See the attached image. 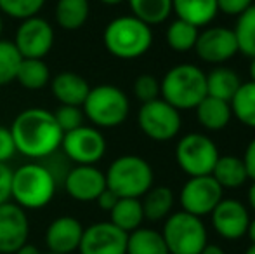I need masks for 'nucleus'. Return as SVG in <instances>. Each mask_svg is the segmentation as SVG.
<instances>
[{"mask_svg": "<svg viewBox=\"0 0 255 254\" xmlns=\"http://www.w3.org/2000/svg\"><path fill=\"white\" fill-rule=\"evenodd\" d=\"M16 152L28 159H45L61 148L63 134L56 117L45 108H26L10 124Z\"/></svg>", "mask_w": 255, "mask_h": 254, "instance_id": "f257e3e1", "label": "nucleus"}, {"mask_svg": "<svg viewBox=\"0 0 255 254\" xmlns=\"http://www.w3.org/2000/svg\"><path fill=\"white\" fill-rule=\"evenodd\" d=\"M106 51L118 59H137L153 45L151 26L135 16H118L106 24L103 33Z\"/></svg>", "mask_w": 255, "mask_h": 254, "instance_id": "f03ea898", "label": "nucleus"}, {"mask_svg": "<svg viewBox=\"0 0 255 254\" xmlns=\"http://www.w3.org/2000/svg\"><path fill=\"white\" fill-rule=\"evenodd\" d=\"M160 94L179 112L196 108L207 96V75L196 64H175L161 78Z\"/></svg>", "mask_w": 255, "mask_h": 254, "instance_id": "7ed1b4c3", "label": "nucleus"}, {"mask_svg": "<svg viewBox=\"0 0 255 254\" xmlns=\"http://www.w3.org/2000/svg\"><path fill=\"white\" fill-rule=\"evenodd\" d=\"M56 176L42 164H24L12 171L10 199L24 211H37L49 206L56 195Z\"/></svg>", "mask_w": 255, "mask_h": 254, "instance_id": "20e7f679", "label": "nucleus"}, {"mask_svg": "<svg viewBox=\"0 0 255 254\" xmlns=\"http://www.w3.org/2000/svg\"><path fill=\"white\" fill-rule=\"evenodd\" d=\"M106 176V188L118 199H141L153 188L154 174L148 160L137 155H122L110 164Z\"/></svg>", "mask_w": 255, "mask_h": 254, "instance_id": "39448f33", "label": "nucleus"}, {"mask_svg": "<svg viewBox=\"0 0 255 254\" xmlns=\"http://www.w3.org/2000/svg\"><path fill=\"white\" fill-rule=\"evenodd\" d=\"M84 115L98 129H113L127 120L130 112V101L120 87L101 84L91 87L84 105Z\"/></svg>", "mask_w": 255, "mask_h": 254, "instance_id": "423d86ee", "label": "nucleus"}, {"mask_svg": "<svg viewBox=\"0 0 255 254\" xmlns=\"http://www.w3.org/2000/svg\"><path fill=\"white\" fill-rule=\"evenodd\" d=\"M161 237L170 254H200L208 244L207 228L202 218L184 211L170 214L165 220Z\"/></svg>", "mask_w": 255, "mask_h": 254, "instance_id": "0eeeda50", "label": "nucleus"}, {"mask_svg": "<svg viewBox=\"0 0 255 254\" xmlns=\"http://www.w3.org/2000/svg\"><path fill=\"white\" fill-rule=\"evenodd\" d=\"M219 157L221 155L214 139L202 132H189L179 139L175 146V160L189 178L212 174Z\"/></svg>", "mask_w": 255, "mask_h": 254, "instance_id": "6e6552de", "label": "nucleus"}, {"mask_svg": "<svg viewBox=\"0 0 255 254\" xmlns=\"http://www.w3.org/2000/svg\"><path fill=\"white\" fill-rule=\"evenodd\" d=\"M139 129L153 141H170L179 134L182 126L181 113L161 98L142 103L137 113Z\"/></svg>", "mask_w": 255, "mask_h": 254, "instance_id": "1a4fd4ad", "label": "nucleus"}, {"mask_svg": "<svg viewBox=\"0 0 255 254\" xmlns=\"http://www.w3.org/2000/svg\"><path fill=\"white\" fill-rule=\"evenodd\" d=\"M61 148L77 166H96L106 155L108 145L101 129L84 124L73 131L64 132Z\"/></svg>", "mask_w": 255, "mask_h": 254, "instance_id": "9d476101", "label": "nucleus"}, {"mask_svg": "<svg viewBox=\"0 0 255 254\" xmlns=\"http://www.w3.org/2000/svg\"><path fill=\"white\" fill-rule=\"evenodd\" d=\"M54 37L52 24L44 17L33 16L21 21L12 42L23 59H44L52 51Z\"/></svg>", "mask_w": 255, "mask_h": 254, "instance_id": "9b49d317", "label": "nucleus"}, {"mask_svg": "<svg viewBox=\"0 0 255 254\" xmlns=\"http://www.w3.org/2000/svg\"><path fill=\"white\" fill-rule=\"evenodd\" d=\"M222 193L224 188L214 180L212 174H208V176L189 178L182 187L179 200L184 213L203 218L208 216L215 209V206L224 199Z\"/></svg>", "mask_w": 255, "mask_h": 254, "instance_id": "f8f14e48", "label": "nucleus"}, {"mask_svg": "<svg viewBox=\"0 0 255 254\" xmlns=\"http://www.w3.org/2000/svg\"><path fill=\"white\" fill-rule=\"evenodd\" d=\"M195 51L202 61L210 64L226 63L240 52L235 30L226 26H210L198 33Z\"/></svg>", "mask_w": 255, "mask_h": 254, "instance_id": "ddd939ff", "label": "nucleus"}, {"mask_svg": "<svg viewBox=\"0 0 255 254\" xmlns=\"http://www.w3.org/2000/svg\"><path fill=\"white\" fill-rule=\"evenodd\" d=\"M128 234L111 221H98L84 228L78 253L80 254H127Z\"/></svg>", "mask_w": 255, "mask_h": 254, "instance_id": "4468645a", "label": "nucleus"}, {"mask_svg": "<svg viewBox=\"0 0 255 254\" xmlns=\"http://www.w3.org/2000/svg\"><path fill=\"white\" fill-rule=\"evenodd\" d=\"M30 221L23 207L14 202L0 206V254H14L28 242Z\"/></svg>", "mask_w": 255, "mask_h": 254, "instance_id": "2eb2a0df", "label": "nucleus"}, {"mask_svg": "<svg viewBox=\"0 0 255 254\" xmlns=\"http://www.w3.org/2000/svg\"><path fill=\"white\" fill-rule=\"evenodd\" d=\"M212 227L226 241H240L247 235L250 214L245 204L236 199H222L210 213Z\"/></svg>", "mask_w": 255, "mask_h": 254, "instance_id": "dca6fc26", "label": "nucleus"}, {"mask_svg": "<svg viewBox=\"0 0 255 254\" xmlns=\"http://www.w3.org/2000/svg\"><path fill=\"white\" fill-rule=\"evenodd\" d=\"M106 190V176L96 166H75L64 176V192L77 202H96Z\"/></svg>", "mask_w": 255, "mask_h": 254, "instance_id": "f3484780", "label": "nucleus"}, {"mask_svg": "<svg viewBox=\"0 0 255 254\" xmlns=\"http://www.w3.org/2000/svg\"><path fill=\"white\" fill-rule=\"evenodd\" d=\"M84 225L73 216H59L49 223L45 230V246L49 253L71 254L78 251Z\"/></svg>", "mask_w": 255, "mask_h": 254, "instance_id": "a211bd4d", "label": "nucleus"}, {"mask_svg": "<svg viewBox=\"0 0 255 254\" xmlns=\"http://www.w3.org/2000/svg\"><path fill=\"white\" fill-rule=\"evenodd\" d=\"M51 92L59 105L82 106L87 98L91 85L82 75L75 71H61L51 78Z\"/></svg>", "mask_w": 255, "mask_h": 254, "instance_id": "6ab92c4d", "label": "nucleus"}, {"mask_svg": "<svg viewBox=\"0 0 255 254\" xmlns=\"http://www.w3.org/2000/svg\"><path fill=\"white\" fill-rule=\"evenodd\" d=\"M172 12L196 28L207 26L219 12L217 0H172Z\"/></svg>", "mask_w": 255, "mask_h": 254, "instance_id": "aec40b11", "label": "nucleus"}, {"mask_svg": "<svg viewBox=\"0 0 255 254\" xmlns=\"http://www.w3.org/2000/svg\"><path fill=\"white\" fill-rule=\"evenodd\" d=\"M91 2L89 0H57L54 19L61 30L77 31L89 21Z\"/></svg>", "mask_w": 255, "mask_h": 254, "instance_id": "412c9836", "label": "nucleus"}, {"mask_svg": "<svg viewBox=\"0 0 255 254\" xmlns=\"http://www.w3.org/2000/svg\"><path fill=\"white\" fill-rule=\"evenodd\" d=\"M195 110L200 126L208 131H222L224 127H228L233 117L231 105L222 99L212 98V96H205Z\"/></svg>", "mask_w": 255, "mask_h": 254, "instance_id": "4be33fe9", "label": "nucleus"}, {"mask_svg": "<svg viewBox=\"0 0 255 254\" xmlns=\"http://www.w3.org/2000/svg\"><path fill=\"white\" fill-rule=\"evenodd\" d=\"M174 202H175L174 192H172L168 187L149 188L141 200L144 220L153 221V223L161 221V220H167V218L172 214Z\"/></svg>", "mask_w": 255, "mask_h": 254, "instance_id": "5701e85b", "label": "nucleus"}, {"mask_svg": "<svg viewBox=\"0 0 255 254\" xmlns=\"http://www.w3.org/2000/svg\"><path fill=\"white\" fill-rule=\"evenodd\" d=\"M110 221L125 234L141 228L144 221L141 199H118L115 207L110 211Z\"/></svg>", "mask_w": 255, "mask_h": 254, "instance_id": "b1692460", "label": "nucleus"}, {"mask_svg": "<svg viewBox=\"0 0 255 254\" xmlns=\"http://www.w3.org/2000/svg\"><path fill=\"white\" fill-rule=\"evenodd\" d=\"M212 176L222 188H231V190L243 187L245 181L249 180L243 160L235 155L219 157L217 164H215L214 171H212Z\"/></svg>", "mask_w": 255, "mask_h": 254, "instance_id": "393cba45", "label": "nucleus"}, {"mask_svg": "<svg viewBox=\"0 0 255 254\" xmlns=\"http://www.w3.org/2000/svg\"><path fill=\"white\" fill-rule=\"evenodd\" d=\"M242 85L238 73L231 68H215L207 75V96L231 103Z\"/></svg>", "mask_w": 255, "mask_h": 254, "instance_id": "a878e982", "label": "nucleus"}, {"mask_svg": "<svg viewBox=\"0 0 255 254\" xmlns=\"http://www.w3.org/2000/svg\"><path fill=\"white\" fill-rule=\"evenodd\" d=\"M51 70L44 59H21L16 80L28 91H40L51 84Z\"/></svg>", "mask_w": 255, "mask_h": 254, "instance_id": "bb28decb", "label": "nucleus"}, {"mask_svg": "<svg viewBox=\"0 0 255 254\" xmlns=\"http://www.w3.org/2000/svg\"><path fill=\"white\" fill-rule=\"evenodd\" d=\"M127 254H170L161 232L153 228H137L127 237Z\"/></svg>", "mask_w": 255, "mask_h": 254, "instance_id": "cd10ccee", "label": "nucleus"}, {"mask_svg": "<svg viewBox=\"0 0 255 254\" xmlns=\"http://www.w3.org/2000/svg\"><path fill=\"white\" fill-rule=\"evenodd\" d=\"M132 16L141 19L148 26L160 24L172 14V0H127Z\"/></svg>", "mask_w": 255, "mask_h": 254, "instance_id": "c85d7f7f", "label": "nucleus"}, {"mask_svg": "<svg viewBox=\"0 0 255 254\" xmlns=\"http://www.w3.org/2000/svg\"><path fill=\"white\" fill-rule=\"evenodd\" d=\"M231 112L243 126L255 129V82L240 85L235 98L231 99Z\"/></svg>", "mask_w": 255, "mask_h": 254, "instance_id": "c756f323", "label": "nucleus"}, {"mask_svg": "<svg viewBox=\"0 0 255 254\" xmlns=\"http://www.w3.org/2000/svg\"><path fill=\"white\" fill-rule=\"evenodd\" d=\"M198 28L193 26L188 21H182L177 17V19L168 24L165 38H167V44L170 49H174L177 52H186L195 49V44L198 40Z\"/></svg>", "mask_w": 255, "mask_h": 254, "instance_id": "7c9ffc66", "label": "nucleus"}, {"mask_svg": "<svg viewBox=\"0 0 255 254\" xmlns=\"http://www.w3.org/2000/svg\"><path fill=\"white\" fill-rule=\"evenodd\" d=\"M235 35L238 40L240 52L249 56L250 59L255 58V3L242 16H238Z\"/></svg>", "mask_w": 255, "mask_h": 254, "instance_id": "2f4dec72", "label": "nucleus"}, {"mask_svg": "<svg viewBox=\"0 0 255 254\" xmlns=\"http://www.w3.org/2000/svg\"><path fill=\"white\" fill-rule=\"evenodd\" d=\"M21 59L23 58L14 42L0 38V87H5L16 80Z\"/></svg>", "mask_w": 255, "mask_h": 254, "instance_id": "473e14b6", "label": "nucleus"}, {"mask_svg": "<svg viewBox=\"0 0 255 254\" xmlns=\"http://www.w3.org/2000/svg\"><path fill=\"white\" fill-rule=\"evenodd\" d=\"M47 0H0V14L12 17V19H28L38 16L44 9Z\"/></svg>", "mask_w": 255, "mask_h": 254, "instance_id": "72a5a7b5", "label": "nucleus"}, {"mask_svg": "<svg viewBox=\"0 0 255 254\" xmlns=\"http://www.w3.org/2000/svg\"><path fill=\"white\" fill-rule=\"evenodd\" d=\"M56 117L57 126L61 127L63 132L73 131V129L84 126V112H82V106H70V105H59L56 108V112H52Z\"/></svg>", "mask_w": 255, "mask_h": 254, "instance_id": "f704fd0d", "label": "nucleus"}, {"mask_svg": "<svg viewBox=\"0 0 255 254\" xmlns=\"http://www.w3.org/2000/svg\"><path fill=\"white\" fill-rule=\"evenodd\" d=\"M134 96L139 99L141 103H149L153 99L160 98V80L153 75H139L134 80Z\"/></svg>", "mask_w": 255, "mask_h": 254, "instance_id": "c9c22d12", "label": "nucleus"}, {"mask_svg": "<svg viewBox=\"0 0 255 254\" xmlns=\"http://www.w3.org/2000/svg\"><path fill=\"white\" fill-rule=\"evenodd\" d=\"M252 5L254 0H217L219 12L226 14V16H242Z\"/></svg>", "mask_w": 255, "mask_h": 254, "instance_id": "e433bc0d", "label": "nucleus"}, {"mask_svg": "<svg viewBox=\"0 0 255 254\" xmlns=\"http://www.w3.org/2000/svg\"><path fill=\"white\" fill-rule=\"evenodd\" d=\"M16 155V145L9 127L0 126V164H7Z\"/></svg>", "mask_w": 255, "mask_h": 254, "instance_id": "4c0bfd02", "label": "nucleus"}, {"mask_svg": "<svg viewBox=\"0 0 255 254\" xmlns=\"http://www.w3.org/2000/svg\"><path fill=\"white\" fill-rule=\"evenodd\" d=\"M12 188V169L7 164H0V206L10 200Z\"/></svg>", "mask_w": 255, "mask_h": 254, "instance_id": "58836bf2", "label": "nucleus"}, {"mask_svg": "<svg viewBox=\"0 0 255 254\" xmlns=\"http://www.w3.org/2000/svg\"><path fill=\"white\" fill-rule=\"evenodd\" d=\"M242 160H243V164H245L249 180L255 181V138L249 143V146H247V150H245V155H243Z\"/></svg>", "mask_w": 255, "mask_h": 254, "instance_id": "ea45409f", "label": "nucleus"}, {"mask_svg": "<svg viewBox=\"0 0 255 254\" xmlns=\"http://www.w3.org/2000/svg\"><path fill=\"white\" fill-rule=\"evenodd\" d=\"M96 202H98V206L101 207L103 211L110 213V211L115 207V204L118 202V197L115 195V193L111 192V190H108V188H106V190H104L101 195H99L98 199H96Z\"/></svg>", "mask_w": 255, "mask_h": 254, "instance_id": "a19ab883", "label": "nucleus"}, {"mask_svg": "<svg viewBox=\"0 0 255 254\" xmlns=\"http://www.w3.org/2000/svg\"><path fill=\"white\" fill-rule=\"evenodd\" d=\"M14 254H42L40 253V249L37 248V246H33V244H30V242H26L24 246H21L19 249H17Z\"/></svg>", "mask_w": 255, "mask_h": 254, "instance_id": "79ce46f5", "label": "nucleus"}, {"mask_svg": "<svg viewBox=\"0 0 255 254\" xmlns=\"http://www.w3.org/2000/svg\"><path fill=\"white\" fill-rule=\"evenodd\" d=\"M200 254H226V253H224V249H222L221 246H217V244H207L203 248V251L200 253Z\"/></svg>", "mask_w": 255, "mask_h": 254, "instance_id": "37998d69", "label": "nucleus"}, {"mask_svg": "<svg viewBox=\"0 0 255 254\" xmlns=\"http://www.w3.org/2000/svg\"><path fill=\"white\" fill-rule=\"evenodd\" d=\"M249 204L255 213V181H252V185H250V188H249Z\"/></svg>", "mask_w": 255, "mask_h": 254, "instance_id": "c03bdc74", "label": "nucleus"}, {"mask_svg": "<svg viewBox=\"0 0 255 254\" xmlns=\"http://www.w3.org/2000/svg\"><path fill=\"white\" fill-rule=\"evenodd\" d=\"M247 235H249L250 242L255 244V218H254V220H250L249 228H247Z\"/></svg>", "mask_w": 255, "mask_h": 254, "instance_id": "a18cd8bd", "label": "nucleus"}, {"mask_svg": "<svg viewBox=\"0 0 255 254\" xmlns=\"http://www.w3.org/2000/svg\"><path fill=\"white\" fill-rule=\"evenodd\" d=\"M104 5H118V3H124L125 0H99Z\"/></svg>", "mask_w": 255, "mask_h": 254, "instance_id": "49530a36", "label": "nucleus"}, {"mask_svg": "<svg viewBox=\"0 0 255 254\" xmlns=\"http://www.w3.org/2000/svg\"><path fill=\"white\" fill-rule=\"evenodd\" d=\"M250 80L255 82V58H252V61H250Z\"/></svg>", "mask_w": 255, "mask_h": 254, "instance_id": "de8ad7c7", "label": "nucleus"}, {"mask_svg": "<svg viewBox=\"0 0 255 254\" xmlns=\"http://www.w3.org/2000/svg\"><path fill=\"white\" fill-rule=\"evenodd\" d=\"M245 254H255V244H252V246H250V248H249V249H247V251H245Z\"/></svg>", "mask_w": 255, "mask_h": 254, "instance_id": "09e8293b", "label": "nucleus"}, {"mask_svg": "<svg viewBox=\"0 0 255 254\" xmlns=\"http://www.w3.org/2000/svg\"><path fill=\"white\" fill-rule=\"evenodd\" d=\"M2 33H3V19H2V14H0V38H2Z\"/></svg>", "mask_w": 255, "mask_h": 254, "instance_id": "8fccbe9b", "label": "nucleus"}, {"mask_svg": "<svg viewBox=\"0 0 255 254\" xmlns=\"http://www.w3.org/2000/svg\"><path fill=\"white\" fill-rule=\"evenodd\" d=\"M45 254H56V253H45Z\"/></svg>", "mask_w": 255, "mask_h": 254, "instance_id": "3c124183", "label": "nucleus"}]
</instances>
